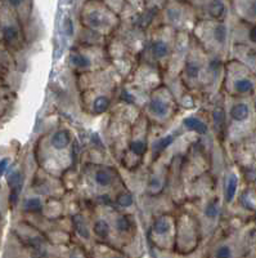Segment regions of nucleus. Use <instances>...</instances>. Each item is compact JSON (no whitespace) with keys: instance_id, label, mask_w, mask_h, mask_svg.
Listing matches in <instances>:
<instances>
[{"instance_id":"nucleus-1","label":"nucleus","mask_w":256,"mask_h":258,"mask_svg":"<svg viewBox=\"0 0 256 258\" xmlns=\"http://www.w3.org/2000/svg\"><path fill=\"white\" fill-rule=\"evenodd\" d=\"M228 115L236 136L243 135L255 126L256 109L253 106V101L247 100V97L239 98L237 102L233 103Z\"/></svg>"},{"instance_id":"nucleus-2","label":"nucleus","mask_w":256,"mask_h":258,"mask_svg":"<svg viewBox=\"0 0 256 258\" xmlns=\"http://www.w3.org/2000/svg\"><path fill=\"white\" fill-rule=\"evenodd\" d=\"M229 89L232 94L241 98L248 97L256 92V77L243 64H236L229 71Z\"/></svg>"},{"instance_id":"nucleus-3","label":"nucleus","mask_w":256,"mask_h":258,"mask_svg":"<svg viewBox=\"0 0 256 258\" xmlns=\"http://www.w3.org/2000/svg\"><path fill=\"white\" fill-rule=\"evenodd\" d=\"M237 11L244 21L256 25V2H241L237 3Z\"/></svg>"},{"instance_id":"nucleus-4","label":"nucleus","mask_w":256,"mask_h":258,"mask_svg":"<svg viewBox=\"0 0 256 258\" xmlns=\"http://www.w3.org/2000/svg\"><path fill=\"white\" fill-rule=\"evenodd\" d=\"M238 185L239 179L238 176L236 173H230L227 177V182H225V192L224 198L227 203H232L234 200L237 195V191H238Z\"/></svg>"},{"instance_id":"nucleus-5","label":"nucleus","mask_w":256,"mask_h":258,"mask_svg":"<svg viewBox=\"0 0 256 258\" xmlns=\"http://www.w3.org/2000/svg\"><path fill=\"white\" fill-rule=\"evenodd\" d=\"M228 35H229V30L224 22H218L213 27V39L216 44L224 45L228 41Z\"/></svg>"},{"instance_id":"nucleus-6","label":"nucleus","mask_w":256,"mask_h":258,"mask_svg":"<svg viewBox=\"0 0 256 258\" xmlns=\"http://www.w3.org/2000/svg\"><path fill=\"white\" fill-rule=\"evenodd\" d=\"M239 52H242L244 59V68L248 69L251 73L256 77V50L251 49V48L247 47H239Z\"/></svg>"},{"instance_id":"nucleus-7","label":"nucleus","mask_w":256,"mask_h":258,"mask_svg":"<svg viewBox=\"0 0 256 258\" xmlns=\"http://www.w3.org/2000/svg\"><path fill=\"white\" fill-rule=\"evenodd\" d=\"M183 124L187 129L192 131V132H197L200 133V135H206L207 133V125L204 123V121L200 120L198 117H195V116L186 117Z\"/></svg>"},{"instance_id":"nucleus-8","label":"nucleus","mask_w":256,"mask_h":258,"mask_svg":"<svg viewBox=\"0 0 256 258\" xmlns=\"http://www.w3.org/2000/svg\"><path fill=\"white\" fill-rule=\"evenodd\" d=\"M52 146L57 150H63L67 147V145L70 144V135H68L66 131H58L55 132L52 137V141H50Z\"/></svg>"},{"instance_id":"nucleus-9","label":"nucleus","mask_w":256,"mask_h":258,"mask_svg":"<svg viewBox=\"0 0 256 258\" xmlns=\"http://www.w3.org/2000/svg\"><path fill=\"white\" fill-rule=\"evenodd\" d=\"M18 35H20V32H18V29L16 25L13 24H8L6 26L2 27V38L6 43L8 44H13L16 43L18 39Z\"/></svg>"},{"instance_id":"nucleus-10","label":"nucleus","mask_w":256,"mask_h":258,"mask_svg":"<svg viewBox=\"0 0 256 258\" xmlns=\"http://www.w3.org/2000/svg\"><path fill=\"white\" fill-rule=\"evenodd\" d=\"M209 12L211 17L215 18V20H221L227 15V7L221 2H213V3L209 4Z\"/></svg>"},{"instance_id":"nucleus-11","label":"nucleus","mask_w":256,"mask_h":258,"mask_svg":"<svg viewBox=\"0 0 256 258\" xmlns=\"http://www.w3.org/2000/svg\"><path fill=\"white\" fill-rule=\"evenodd\" d=\"M149 111L154 115H166L169 111V105L160 98H153L149 102Z\"/></svg>"},{"instance_id":"nucleus-12","label":"nucleus","mask_w":256,"mask_h":258,"mask_svg":"<svg viewBox=\"0 0 256 258\" xmlns=\"http://www.w3.org/2000/svg\"><path fill=\"white\" fill-rule=\"evenodd\" d=\"M170 227H172V223H170V221L165 217L157 218V220L154 221L153 226H152L153 231L156 232L157 235L167 234L170 230Z\"/></svg>"},{"instance_id":"nucleus-13","label":"nucleus","mask_w":256,"mask_h":258,"mask_svg":"<svg viewBox=\"0 0 256 258\" xmlns=\"http://www.w3.org/2000/svg\"><path fill=\"white\" fill-rule=\"evenodd\" d=\"M167 53H169V47L165 41L157 40L152 44V54L156 58H163L165 56H167Z\"/></svg>"},{"instance_id":"nucleus-14","label":"nucleus","mask_w":256,"mask_h":258,"mask_svg":"<svg viewBox=\"0 0 256 258\" xmlns=\"http://www.w3.org/2000/svg\"><path fill=\"white\" fill-rule=\"evenodd\" d=\"M108 107H110V100L105 96H99L93 103V110L96 114H103L107 111Z\"/></svg>"},{"instance_id":"nucleus-15","label":"nucleus","mask_w":256,"mask_h":258,"mask_svg":"<svg viewBox=\"0 0 256 258\" xmlns=\"http://www.w3.org/2000/svg\"><path fill=\"white\" fill-rule=\"evenodd\" d=\"M24 208L25 211L30 212V213H38L43 209V204H41V200L38 199V198H29L25 202Z\"/></svg>"},{"instance_id":"nucleus-16","label":"nucleus","mask_w":256,"mask_h":258,"mask_svg":"<svg viewBox=\"0 0 256 258\" xmlns=\"http://www.w3.org/2000/svg\"><path fill=\"white\" fill-rule=\"evenodd\" d=\"M70 59L71 63L79 69H85L88 66H91V59L88 58L87 56H84V54H81V53H75V54L70 57Z\"/></svg>"},{"instance_id":"nucleus-17","label":"nucleus","mask_w":256,"mask_h":258,"mask_svg":"<svg viewBox=\"0 0 256 258\" xmlns=\"http://www.w3.org/2000/svg\"><path fill=\"white\" fill-rule=\"evenodd\" d=\"M219 212H220V204H219L218 199H214L207 204L206 209H205V214L206 217H209L210 220H214L219 216Z\"/></svg>"},{"instance_id":"nucleus-18","label":"nucleus","mask_w":256,"mask_h":258,"mask_svg":"<svg viewBox=\"0 0 256 258\" xmlns=\"http://www.w3.org/2000/svg\"><path fill=\"white\" fill-rule=\"evenodd\" d=\"M94 232H96V235L99 236V238H107L108 234H110V226L103 220L97 221L96 225H94Z\"/></svg>"},{"instance_id":"nucleus-19","label":"nucleus","mask_w":256,"mask_h":258,"mask_svg":"<svg viewBox=\"0 0 256 258\" xmlns=\"http://www.w3.org/2000/svg\"><path fill=\"white\" fill-rule=\"evenodd\" d=\"M111 174L108 170L99 169L96 173V181L99 186H108L111 183Z\"/></svg>"},{"instance_id":"nucleus-20","label":"nucleus","mask_w":256,"mask_h":258,"mask_svg":"<svg viewBox=\"0 0 256 258\" xmlns=\"http://www.w3.org/2000/svg\"><path fill=\"white\" fill-rule=\"evenodd\" d=\"M73 223H75V227L76 230H77V232H79V235H81L82 238H89V230H88L87 223L82 220V217L76 216V217L73 218Z\"/></svg>"},{"instance_id":"nucleus-21","label":"nucleus","mask_w":256,"mask_h":258,"mask_svg":"<svg viewBox=\"0 0 256 258\" xmlns=\"http://www.w3.org/2000/svg\"><path fill=\"white\" fill-rule=\"evenodd\" d=\"M215 258H233V248L228 244H223L216 249Z\"/></svg>"},{"instance_id":"nucleus-22","label":"nucleus","mask_w":256,"mask_h":258,"mask_svg":"<svg viewBox=\"0 0 256 258\" xmlns=\"http://www.w3.org/2000/svg\"><path fill=\"white\" fill-rule=\"evenodd\" d=\"M88 24L94 27V29H98L103 25V17L101 16V13L92 12L91 15L88 16Z\"/></svg>"},{"instance_id":"nucleus-23","label":"nucleus","mask_w":256,"mask_h":258,"mask_svg":"<svg viewBox=\"0 0 256 258\" xmlns=\"http://www.w3.org/2000/svg\"><path fill=\"white\" fill-rule=\"evenodd\" d=\"M130 150L135 155H143L147 151V145L143 141H134L130 144Z\"/></svg>"},{"instance_id":"nucleus-24","label":"nucleus","mask_w":256,"mask_h":258,"mask_svg":"<svg viewBox=\"0 0 256 258\" xmlns=\"http://www.w3.org/2000/svg\"><path fill=\"white\" fill-rule=\"evenodd\" d=\"M173 140H174V137H173V136H167V137L161 138L160 141L154 145V150H156V153H161V151H163L165 149H167V147L172 145Z\"/></svg>"},{"instance_id":"nucleus-25","label":"nucleus","mask_w":256,"mask_h":258,"mask_svg":"<svg viewBox=\"0 0 256 258\" xmlns=\"http://www.w3.org/2000/svg\"><path fill=\"white\" fill-rule=\"evenodd\" d=\"M200 71H201V68H200V64L195 63V62H189L187 63V68H186V73L188 74L189 78H197L200 75Z\"/></svg>"},{"instance_id":"nucleus-26","label":"nucleus","mask_w":256,"mask_h":258,"mask_svg":"<svg viewBox=\"0 0 256 258\" xmlns=\"http://www.w3.org/2000/svg\"><path fill=\"white\" fill-rule=\"evenodd\" d=\"M117 203H119L120 207H124V208H126V207H130L131 204H133V197H131L130 194H120L119 197H117Z\"/></svg>"},{"instance_id":"nucleus-27","label":"nucleus","mask_w":256,"mask_h":258,"mask_svg":"<svg viewBox=\"0 0 256 258\" xmlns=\"http://www.w3.org/2000/svg\"><path fill=\"white\" fill-rule=\"evenodd\" d=\"M62 29H63V32L67 36H72L73 31H75V27H73V22L70 17H66L62 22Z\"/></svg>"},{"instance_id":"nucleus-28","label":"nucleus","mask_w":256,"mask_h":258,"mask_svg":"<svg viewBox=\"0 0 256 258\" xmlns=\"http://www.w3.org/2000/svg\"><path fill=\"white\" fill-rule=\"evenodd\" d=\"M11 169V159L8 156L0 158V177H4Z\"/></svg>"},{"instance_id":"nucleus-29","label":"nucleus","mask_w":256,"mask_h":258,"mask_svg":"<svg viewBox=\"0 0 256 258\" xmlns=\"http://www.w3.org/2000/svg\"><path fill=\"white\" fill-rule=\"evenodd\" d=\"M116 226L119 231L125 232L130 229V221H129L128 217H120L119 220L116 221Z\"/></svg>"},{"instance_id":"nucleus-30","label":"nucleus","mask_w":256,"mask_h":258,"mask_svg":"<svg viewBox=\"0 0 256 258\" xmlns=\"http://www.w3.org/2000/svg\"><path fill=\"white\" fill-rule=\"evenodd\" d=\"M214 120H215L216 125H220L224 121V112H223V110H215V112H214Z\"/></svg>"},{"instance_id":"nucleus-31","label":"nucleus","mask_w":256,"mask_h":258,"mask_svg":"<svg viewBox=\"0 0 256 258\" xmlns=\"http://www.w3.org/2000/svg\"><path fill=\"white\" fill-rule=\"evenodd\" d=\"M149 186H151V187H158V186H160V181H158L156 177H152L151 181H149Z\"/></svg>"},{"instance_id":"nucleus-32","label":"nucleus","mask_w":256,"mask_h":258,"mask_svg":"<svg viewBox=\"0 0 256 258\" xmlns=\"http://www.w3.org/2000/svg\"><path fill=\"white\" fill-rule=\"evenodd\" d=\"M253 106H255V109H256V96H255V98H253Z\"/></svg>"},{"instance_id":"nucleus-33","label":"nucleus","mask_w":256,"mask_h":258,"mask_svg":"<svg viewBox=\"0 0 256 258\" xmlns=\"http://www.w3.org/2000/svg\"><path fill=\"white\" fill-rule=\"evenodd\" d=\"M115 258H122V257H115Z\"/></svg>"}]
</instances>
